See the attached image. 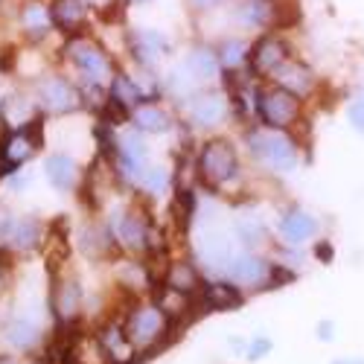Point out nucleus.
Wrapping results in <instances>:
<instances>
[{
  "mask_svg": "<svg viewBox=\"0 0 364 364\" xmlns=\"http://www.w3.org/2000/svg\"><path fill=\"white\" fill-rule=\"evenodd\" d=\"M62 62L68 70H73V79L79 85H102L108 87L111 76L117 73V58L114 53L90 33L73 36V38H62Z\"/></svg>",
  "mask_w": 364,
  "mask_h": 364,
  "instance_id": "nucleus-1",
  "label": "nucleus"
},
{
  "mask_svg": "<svg viewBox=\"0 0 364 364\" xmlns=\"http://www.w3.org/2000/svg\"><path fill=\"white\" fill-rule=\"evenodd\" d=\"M242 175L239 149L230 137H210L196 151V178L207 193H225Z\"/></svg>",
  "mask_w": 364,
  "mask_h": 364,
  "instance_id": "nucleus-2",
  "label": "nucleus"
},
{
  "mask_svg": "<svg viewBox=\"0 0 364 364\" xmlns=\"http://www.w3.org/2000/svg\"><path fill=\"white\" fill-rule=\"evenodd\" d=\"M245 146L251 158L274 175H291L300 166V146L291 137V132H277L265 126H248L245 132Z\"/></svg>",
  "mask_w": 364,
  "mask_h": 364,
  "instance_id": "nucleus-3",
  "label": "nucleus"
},
{
  "mask_svg": "<svg viewBox=\"0 0 364 364\" xmlns=\"http://www.w3.org/2000/svg\"><path fill=\"white\" fill-rule=\"evenodd\" d=\"M230 18L251 33H286L300 21L297 0H233Z\"/></svg>",
  "mask_w": 364,
  "mask_h": 364,
  "instance_id": "nucleus-4",
  "label": "nucleus"
},
{
  "mask_svg": "<svg viewBox=\"0 0 364 364\" xmlns=\"http://www.w3.org/2000/svg\"><path fill=\"white\" fill-rule=\"evenodd\" d=\"M29 90H33V100H36L44 119H62V117L82 111L79 82L68 73L41 70L33 82H29Z\"/></svg>",
  "mask_w": 364,
  "mask_h": 364,
  "instance_id": "nucleus-5",
  "label": "nucleus"
},
{
  "mask_svg": "<svg viewBox=\"0 0 364 364\" xmlns=\"http://www.w3.org/2000/svg\"><path fill=\"white\" fill-rule=\"evenodd\" d=\"M303 114H306V102L291 97L289 90L271 82L254 85V119L259 126L277 129V132H294L300 126Z\"/></svg>",
  "mask_w": 364,
  "mask_h": 364,
  "instance_id": "nucleus-6",
  "label": "nucleus"
},
{
  "mask_svg": "<svg viewBox=\"0 0 364 364\" xmlns=\"http://www.w3.org/2000/svg\"><path fill=\"white\" fill-rule=\"evenodd\" d=\"M44 123L47 119L38 117L21 129H0V181L26 169L44 151Z\"/></svg>",
  "mask_w": 364,
  "mask_h": 364,
  "instance_id": "nucleus-7",
  "label": "nucleus"
},
{
  "mask_svg": "<svg viewBox=\"0 0 364 364\" xmlns=\"http://www.w3.org/2000/svg\"><path fill=\"white\" fill-rule=\"evenodd\" d=\"M108 230L117 242V248L119 251H126V254H155L158 248V228L155 222H151V216L146 213L143 207L132 204V207H123L119 213H114L108 219Z\"/></svg>",
  "mask_w": 364,
  "mask_h": 364,
  "instance_id": "nucleus-8",
  "label": "nucleus"
},
{
  "mask_svg": "<svg viewBox=\"0 0 364 364\" xmlns=\"http://www.w3.org/2000/svg\"><path fill=\"white\" fill-rule=\"evenodd\" d=\"M172 326L178 323L169 321V315L158 303H134L123 318V329L129 341L134 344V350H149V353H155L166 344V336Z\"/></svg>",
  "mask_w": 364,
  "mask_h": 364,
  "instance_id": "nucleus-9",
  "label": "nucleus"
},
{
  "mask_svg": "<svg viewBox=\"0 0 364 364\" xmlns=\"http://www.w3.org/2000/svg\"><path fill=\"white\" fill-rule=\"evenodd\" d=\"M181 111H184V119L193 129L201 132H216L230 119V100L222 87H198L187 100H181Z\"/></svg>",
  "mask_w": 364,
  "mask_h": 364,
  "instance_id": "nucleus-10",
  "label": "nucleus"
},
{
  "mask_svg": "<svg viewBox=\"0 0 364 364\" xmlns=\"http://www.w3.org/2000/svg\"><path fill=\"white\" fill-rule=\"evenodd\" d=\"M291 55H294V44L289 41L286 33H257V38L251 41V50H248L245 73L254 82H268L274 76V70L283 62H289Z\"/></svg>",
  "mask_w": 364,
  "mask_h": 364,
  "instance_id": "nucleus-11",
  "label": "nucleus"
},
{
  "mask_svg": "<svg viewBox=\"0 0 364 364\" xmlns=\"http://www.w3.org/2000/svg\"><path fill=\"white\" fill-rule=\"evenodd\" d=\"M47 303H50V315L55 326H76L85 312V289L79 277L62 274V271H50Z\"/></svg>",
  "mask_w": 364,
  "mask_h": 364,
  "instance_id": "nucleus-12",
  "label": "nucleus"
},
{
  "mask_svg": "<svg viewBox=\"0 0 364 364\" xmlns=\"http://www.w3.org/2000/svg\"><path fill=\"white\" fill-rule=\"evenodd\" d=\"M126 50L132 55V62L140 70H155L164 65V58H169L172 53V41L161 33V29L151 26H132L126 33Z\"/></svg>",
  "mask_w": 364,
  "mask_h": 364,
  "instance_id": "nucleus-13",
  "label": "nucleus"
},
{
  "mask_svg": "<svg viewBox=\"0 0 364 364\" xmlns=\"http://www.w3.org/2000/svg\"><path fill=\"white\" fill-rule=\"evenodd\" d=\"M271 268H274V262L262 257L259 251H239L230 257L222 277L239 286L242 291H268Z\"/></svg>",
  "mask_w": 364,
  "mask_h": 364,
  "instance_id": "nucleus-14",
  "label": "nucleus"
},
{
  "mask_svg": "<svg viewBox=\"0 0 364 364\" xmlns=\"http://www.w3.org/2000/svg\"><path fill=\"white\" fill-rule=\"evenodd\" d=\"M47 230H50V225H44V219H38L36 213H21L18 210L6 236L0 239V245L15 257L38 254L44 248V242H47Z\"/></svg>",
  "mask_w": 364,
  "mask_h": 364,
  "instance_id": "nucleus-15",
  "label": "nucleus"
},
{
  "mask_svg": "<svg viewBox=\"0 0 364 364\" xmlns=\"http://www.w3.org/2000/svg\"><path fill=\"white\" fill-rule=\"evenodd\" d=\"M15 29L23 44L41 47L50 36H55V26L50 18V4L47 0H18V9L12 18Z\"/></svg>",
  "mask_w": 364,
  "mask_h": 364,
  "instance_id": "nucleus-16",
  "label": "nucleus"
},
{
  "mask_svg": "<svg viewBox=\"0 0 364 364\" xmlns=\"http://www.w3.org/2000/svg\"><path fill=\"white\" fill-rule=\"evenodd\" d=\"M268 82H271V85H277V87H283V90H289V94L297 97L300 102L315 100V97H318V87H321L318 73L312 70L309 62H303L300 55H291L289 62H283Z\"/></svg>",
  "mask_w": 364,
  "mask_h": 364,
  "instance_id": "nucleus-17",
  "label": "nucleus"
},
{
  "mask_svg": "<svg viewBox=\"0 0 364 364\" xmlns=\"http://www.w3.org/2000/svg\"><path fill=\"white\" fill-rule=\"evenodd\" d=\"M318 233H321V222L315 213H309V210H303V207H286L277 219L274 236L286 248H303V245H309V242H315Z\"/></svg>",
  "mask_w": 364,
  "mask_h": 364,
  "instance_id": "nucleus-18",
  "label": "nucleus"
},
{
  "mask_svg": "<svg viewBox=\"0 0 364 364\" xmlns=\"http://www.w3.org/2000/svg\"><path fill=\"white\" fill-rule=\"evenodd\" d=\"M0 341H4L6 347H12V350H18V353H36L47 341V332H44L38 318L15 312L0 323Z\"/></svg>",
  "mask_w": 364,
  "mask_h": 364,
  "instance_id": "nucleus-19",
  "label": "nucleus"
},
{
  "mask_svg": "<svg viewBox=\"0 0 364 364\" xmlns=\"http://www.w3.org/2000/svg\"><path fill=\"white\" fill-rule=\"evenodd\" d=\"M233 257V242L230 233L222 228H204L196 239V259L210 271L213 277H222L225 268Z\"/></svg>",
  "mask_w": 364,
  "mask_h": 364,
  "instance_id": "nucleus-20",
  "label": "nucleus"
},
{
  "mask_svg": "<svg viewBox=\"0 0 364 364\" xmlns=\"http://www.w3.org/2000/svg\"><path fill=\"white\" fill-rule=\"evenodd\" d=\"M50 4V18L55 33L62 38H73L82 33H90L94 23V12L85 6V0H47Z\"/></svg>",
  "mask_w": 364,
  "mask_h": 364,
  "instance_id": "nucleus-21",
  "label": "nucleus"
},
{
  "mask_svg": "<svg viewBox=\"0 0 364 364\" xmlns=\"http://www.w3.org/2000/svg\"><path fill=\"white\" fill-rule=\"evenodd\" d=\"M41 111L33 100V90L26 87H6L0 97V129H21L26 123L38 119Z\"/></svg>",
  "mask_w": 364,
  "mask_h": 364,
  "instance_id": "nucleus-22",
  "label": "nucleus"
},
{
  "mask_svg": "<svg viewBox=\"0 0 364 364\" xmlns=\"http://www.w3.org/2000/svg\"><path fill=\"white\" fill-rule=\"evenodd\" d=\"M41 172L55 193H76L82 184V166L70 151H50L41 161Z\"/></svg>",
  "mask_w": 364,
  "mask_h": 364,
  "instance_id": "nucleus-23",
  "label": "nucleus"
},
{
  "mask_svg": "<svg viewBox=\"0 0 364 364\" xmlns=\"http://www.w3.org/2000/svg\"><path fill=\"white\" fill-rule=\"evenodd\" d=\"M196 303H198L201 312H230V309H239L242 303H245V291L225 277H213V280L201 283Z\"/></svg>",
  "mask_w": 364,
  "mask_h": 364,
  "instance_id": "nucleus-24",
  "label": "nucleus"
},
{
  "mask_svg": "<svg viewBox=\"0 0 364 364\" xmlns=\"http://www.w3.org/2000/svg\"><path fill=\"white\" fill-rule=\"evenodd\" d=\"M181 68L187 70V76L198 87L216 85L222 79V65H219V55H216V47L213 44H193L184 53V58H181Z\"/></svg>",
  "mask_w": 364,
  "mask_h": 364,
  "instance_id": "nucleus-25",
  "label": "nucleus"
},
{
  "mask_svg": "<svg viewBox=\"0 0 364 364\" xmlns=\"http://www.w3.org/2000/svg\"><path fill=\"white\" fill-rule=\"evenodd\" d=\"M97 347L108 364H137V350L129 341L123 321H108L97 329Z\"/></svg>",
  "mask_w": 364,
  "mask_h": 364,
  "instance_id": "nucleus-26",
  "label": "nucleus"
},
{
  "mask_svg": "<svg viewBox=\"0 0 364 364\" xmlns=\"http://www.w3.org/2000/svg\"><path fill=\"white\" fill-rule=\"evenodd\" d=\"M129 126L140 134H166L175 126V114L161 100H146L129 114Z\"/></svg>",
  "mask_w": 364,
  "mask_h": 364,
  "instance_id": "nucleus-27",
  "label": "nucleus"
},
{
  "mask_svg": "<svg viewBox=\"0 0 364 364\" xmlns=\"http://www.w3.org/2000/svg\"><path fill=\"white\" fill-rule=\"evenodd\" d=\"M204 277L196 265V259L190 257H178V259H169L166 262V271H164V286L178 291V294H187V297H196L198 289H201Z\"/></svg>",
  "mask_w": 364,
  "mask_h": 364,
  "instance_id": "nucleus-28",
  "label": "nucleus"
},
{
  "mask_svg": "<svg viewBox=\"0 0 364 364\" xmlns=\"http://www.w3.org/2000/svg\"><path fill=\"white\" fill-rule=\"evenodd\" d=\"M79 251L87 259H108L111 254H117V242L108 230V222H87L79 230Z\"/></svg>",
  "mask_w": 364,
  "mask_h": 364,
  "instance_id": "nucleus-29",
  "label": "nucleus"
},
{
  "mask_svg": "<svg viewBox=\"0 0 364 364\" xmlns=\"http://www.w3.org/2000/svg\"><path fill=\"white\" fill-rule=\"evenodd\" d=\"M233 239L242 245V251H262L265 245H271L274 233H268V228L257 216H239L233 222Z\"/></svg>",
  "mask_w": 364,
  "mask_h": 364,
  "instance_id": "nucleus-30",
  "label": "nucleus"
},
{
  "mask_svg": "<svg viewBox=\"0 0 364 364\" xmlns=\"http://www.w3.org/2000/svg\"><path fill=\"white\" fill-rule=\"evenodd\" d=\"M216 47V55H219V65H222V73H236V70H245L248 65V50H251V41L242 38V36H225Z\"/></svg>",
  "mask_w": 364,
  "mask_h": 364,
  "instance_id": "nucleus-31",
  "label": "nucleus"
},
{
  "mask_svg": "<svg viewBox=\"0 0 364 364\" xmlns=\"http://www.w3.org/2000/svg\"><path fill=\"white\" fill-rule=\"evenodd\" d=\"M151 283H155V280H151L146 262H140V259H123V262L117 265V286L119 289H126L132 294H140V289H149Z\"/></svg>",
  "mask_w": 364,
  "mask_h": 364,
  "instance_id": "nucleus-32",
  "label": "nucleus"
},
{
  "mask_svg": "<svg viewBox=\"0 0 364 364\" xmlns=\"http://www.w3.org/2000/svg\"><path fill=\"white\" fill-rule=\"evenodd\" d=\"M172 187V175H169V169L164 166V164H151L143 175H140V181H137V193H143V196H149V198H158V196H164L166 190Z\"/></svg>",
  "mask_w": 364,
  "mask_h": 364,
  "instance_id": "nucleus-33",
  "label": "nucleus"
},
{
  "mask_svg": "<svg viewBox=\"0 0 364 364\" xmlns=\"http://www.w3.org/2000/svg\"><path fill=\"white\" fill-rule=\"evenodd\" d=\"M15 262H18V257L0 245V297H6L9 289L15 286Z\"/></svg>",
  "mask_w": 364,
  "mask_h": 364,
  "instance_id": "nucleus-34",
  "label": "nucleus"
},
{
  "mask_svg": "<svg viewBox=\"0 0 364 364\" xmlns=\"http://www.w3.org/2000/svg\"><path fill=\"white\" fill-rule=\"evenodd\" d=\"M85 6L94 12V18H100V21H111V18H117V15H123V0H85Z\"/></svg>",
  "mask_w": 364,
  "mask_h": 364,
  "instance_id": "nucleus-35",
  "label": "nucleus"
},
{
  "mask_svg": "<svg viewBox=\"0 0 364 364\" xmlns=\"http://www.w3.org/2000/svg\"><path fill=\"white\" fill-rule=\"evenodd\" d=\"M184 4H187L190 15L204 18V15H213V12H219V9H228L233 0H184Z\"/></svg>",
  "mask_w": 364,
  "mask_h": 364,
  "instance_id": "nucleus-36",
  "label": "nucleus"
},
{
  "mask_svg": "<svg viewBox=\"0 0 364 364\" xmlns=\"http://www.w3.org/2000/svg\"><path fill=\"white\" fill-rule=\"evenodd\" d=\"M347 123H350L353 132L364 134V100H353L347 105Z\"/></svg>",
  "mask_w": 364,
  "mask_h": 364,
  "instance_id": "nucleus-37",
  "label": "nucleus"
},
{
  "mask_svg": "<svg viewBox=\"0 0 364 364\" xmlns=\"http://www.w3.org/2000/svg\"><path fill=\"white\" fill-rule=\"evenodd\" d=\"M271 338H265V336H259V338H254V341H248V350H245V355L251 358V361H259V358H265L268 353H271Z\"/></svg>",
  "mask_w": 364,
  "mask_h": 364,
  "instance_id": "nucleus-38",
  "label": "nucleus"
},
{
  "mask_svg": "<svg viewBox=\"0 0 364 364\" xmlns=\"http://www.w3.org/2000/svg\"><path fill=\"white\" fill-rule=\"evenodd\" d=\"M315 259L318 262H323V265H329L332 259H336V248H332V242H318V245H315Z\"/></svg>",
  "mask_w": 364,
  "mask_h": 364,
  "instance_id": "nucleus-39",
  "label": "nucleus"
},
{
  "mask_svg": "<svg viewBox=\"0 0 364 364\" xmlns=\"http://www.w3.org/2000/svg\"><path fill=\"white\" fill-rule=\"evenodd\" d=\"M318 338H321V341H332V338H336L332 321H321V323H318Z\"/></svg>",
  "mask_w": 364,
  "mask_h": 364,
  "instance_id": "nucleus-40",
  "label": "nucleus"
},
{
  "mask_svg": "<svg viewBox=\"0 0 364 364\" xmlns=\"http://www.w3.org/2000/svg\"><path fill=\"white\" fill-rule=\"evenodd\" d=\"M143 4H151V0H123V6H143Z\"/></svg>",
  "mask_w": 364,
  "mask_h": 364,
  "instance_id": "nucleus-41",
  "label": "nucleus"
},
{
  "mask_svg": "<svg viewBox=\"0 0 364 364\" xmlns=\"http://www.w3.org/2000/svg\"><path fill=\"white\" fill-rule=\"evenodd\" d=\"M332 364H364V358H338V361H332Z\"/></svg>",
  "mask_w": 364,
  "mask_h": 364,
  "instance_id": "nucleus-42",
  "label": "nucleus"
},
{
  "mask_svg": "<svg viewBox=\"0 0 364 364\" xmlns=\"http://www.w3.org/2000/svg\"><path fill=\"white\" fill-rule=\"evenodd\" d=\"M0 364H21L15 355H0Z\"/></svg>",
  "mask_w": 364,
  "mask_h": 364,
  "instance_id": "nucleus-43",
  "label": "nucleus"
},
{
  "mask_svg": "<svg viewBox=\"0 0 364 364\" xmlns=\"http://www.w3.org/2000/svg\"><path fill=\"white\" fill-rule=\"evenodd\" d=\"M4 90H6V87H0V97H4Z\"/></svg>",
  "mask_w": 364,
  "mask_h": 364,
  "instance_id": "nucleus-44",
  "label": "nucleus"
},
{
  "mask_svg": "<svg viewBox=\"0 0 364 364\" xmlns=\"http://www.w3.org/2000/svg\"><path fill=\"white\" fill-rule=\"evenodd\" d=\"M0 76H4V70H0Z\"/></svg>",
  "mask_w": 364,
  "mask_h": 364,
  "instance_id": "nucleus-45",
  "label": "nucleus"
},
{
  "mask_svg": "<svg viewBox=\"0 0 364 364\" xmlns=\"http://www.w3.org/2000/svg\"><path fill=\"white\" fill-rule=\"evenodd\" d=\"M38 364H41V361H38Z\"/></svg>",
  "mask_w": 364,
  "mask_h": 364,
  "instance_id": "nucleus-46",
  "label": "nucleus"
}]
</instances>
